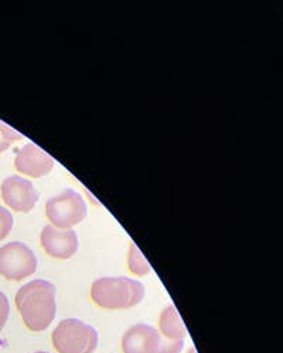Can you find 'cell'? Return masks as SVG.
<instances>
[{"label": "cell", "instance_id": "obj_12", "mask_svg": "<svg viewBox=\"0 0 283 353\" xmlns=\"http://www.w3.org/2000/svg\"><path fill=\"white\" fill-rule=\"evenodd\" d=\"M20 139H23V137L16 130L0 121V154L5 152V150H8L12 146V143Z\"/></svg>", "mask_w": 283, "mask_h": 353}, {"label": "cell", "instance_id": "obj_4", "mask_svg": "<svg viewBox=\"0 0 283 353\" xmlns=\"http://www.w3.org/2000/svg\"><path fill=\"white\" fill-rule=\"evenodd\" d=\"M87 213L85 200L72 189H65L60 194L53 196L45 205V216L51 225L57 229H72L87 217Z\"/></svg>", "mask_w": 283, "mask_h": 353}, {"label": "cell", "instance_id": "obj_11", "mask_svg": "<svg viewBox=\"0 0 283 353\" xmlns=\"http://www.w3.org/2000/svg\"><path fill=\"white\" fill-rule=\"evenodd\" d=\"M127 267L134 275L138 276H145L151 271V267L142 254V251L134 243L129 247V254H127Z\"/></svg>", "mask_w": 283, "mask_h": 353}, {"label": "cell", "instance_id": "obj_7", "mask_svg": "<svg viewBox=\"0 0 283 353\" xmlns=\"http://www.w3.org/2000/svg\"><path fill=\"white\" fill-rule=\"evenodd\" d=\"M40 243L45 253L57 260H68L78 251V236L72 229H57L54 225H45L41 230Z\"/></svg>", "mask_w": 283, "mask_h": 353}, {"label": "cell", "instance_id": "obj_2", "mask_svg": "<svg viewBox=\"0 0 283 353\" xmlns=\"http://www.w3.org/2000/svg\"><path fill=\"white\" fill-rule=\"evenodd\" d=\"M145 285L127 276H104L91 287L94 304L104 310H129L145 298Z\"/></svg>", "mask_w": 283, "mask_h": 353}, {"label": "cell", "instance_id": "obj_1", "mask_svg": "<svg viewBox=\"0 0 283 353\" xmlns=\"http://www.w3.org/2000/svg\"><path fill=\"white\" fill-rule=\"evenodd\" d=\"M56 285L45 280L24 284L16 294L17 311L32 332H43L53 323L57 314Z\"/></svg>", "mask_w": 283, "mask_h": 353}, {"label": "cell", "instance_id": "obj_10", "mask_svg": "<svg viewBox=\"0 0 283 353\" xmlns=\"http://www.w3.org/2000/svg\"><path fill=\"white\" fill-rule=\"evenodd\" d=\"M159 332L162 338L170 341H185L187 327L174 305L166 307L159 318Z\"/></svg>", "mask_w": 283, "mask_h": 353}, {"label": "cell", "instance_id": "obj_15", "mask_svg": "<svg viewBox=\"0 0 283 353\" xmlns=\"http://www.w3.org/2000/svg\"><path fill=\"white\" fill-rule=\"evenodd\" d=\"M9 314H10L9 299H8V296L2 291H0V332L3 331V327L8 323Z\"/></svg>", "mask_w": 283, "mask_h": 353}, {"label": "cell", "instance_id": "obj_6", "mask_svg": "<svg viewBox=\"0 0 283 353\" xmlns=\"http://www.w3.org/2000/svg\"><path fill=\"white\" fill-rule=\"evenodd\" d=\"M2 199L13 212L29 213L39 201V192L33 182L21 176H9L0 186Z\"/></svg>", "mask_w": 283, "mask_h": 353}, {"label": "cell", "instance_id": "obj_5", "mask_svg": "<svg viewBox=\"0 0 283 353\" xmlns=\"http://www.w3.org/2000/svg\"><path fill=\"white\" fill-rule=\"evenodd\" d=\"M37 270L34 251L20 241H12L0 247V275L9 281H23Z\"/></svg>", "mask_w": 283, "mask_h": 353}, {"label": "cell", "instance_id": "obj_17", "mask_svg": "<svg viewBox=\"0 0 283 353\" xmlns=\"http://www.w3.org/2000/svg\"><path fill=\"white\" fill-rule=\"evenodd\" d=\"M34 353H48V352H43V350H39V352H34Z\"/></svg>", "mask_w": 283, "mask_h": 353}, {"label": "cell", "instance_id": "obj_14", "mask_svg": "<svg viewBox=\"0 0 283 353\" xmlns=\"http://www.w3.org/2000/svg\"><path fill=\"white\" fill-rule=\"evenodd\" d=\"M185 349V341H170L162 338V343L158 353H182Z\"/></svg>", "mask_w": 283, "mask_h": 353}, {"label": "cell", "instance_id": "obj_8", "mask_svg": "<svg viewBox=\"0 0 283 353\" xmlns=\"http://www.w3.org/2000/svg\"><path fill=\"white\" fill-rule=\"evenodd\" d=\"M14 168L19 173L40 179L54 168V159L34 143L24 145L14 159Z\"/></svg>", "mask_w": 283, "mask_h": 353}, {"label": "cell", "instance_id": "obj_3", "mask_svg": "<svg viewBox=\"0 0 283 353\" xmlns=\"http://www.w3.org/2000/svg\"><path fill=\"white\" fill-rule=\"evenodd\" d=\"M94 326L80 319H64L51 334V342L59 353H94L98 346Z\"/></svg>", "mask_w": 283, "mask_h": 353}, {"label": "cell", "instance_id": "obj_13", "mask_svg": "<svg viewBox=\"0 0 283 353\" xmlns=\"http://www.w3.org/2000/svg\"><path fill=\"white\" fill-rule=\"evenodd\" d=\"M13 214L9 209L0 206V241L5 240L13 229Z\"/></svg>", "mask_w": 283, "mask_h": 353}, {"label": "cell", "instance_id": "obj_16", "mask_svg": "<svg viewBox=\"0 0 283 353\" xmlns=\"http://www.w3.org/2000/svg\"><path fill=\"white\" fill-rule=\"evenodd\" d=\"M186 353H198V352H197V349H196V347H190Z\"/></svg>", "mask_w": 283, "mask_h": 353}, {"label": "cell", "instance_id": "obj_9", "mask_svg": "<svg viewBox=\"0 0 283 353\" xmlns=\"http://www.w3.org/2000/svg\"><path fill=\"white\" fill-rule=\"evenodd\" d=\"M160 343L162 335L156 327L138 323L125 332L120 347L123 353H158Z\"/></svg>", "mask_w": 283, "mask_h": 353}]
</instances>
